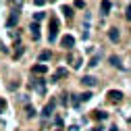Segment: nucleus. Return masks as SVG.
Masks as SVG:
<instances>
[{
  "label": "nucleus",
  "instance_id": "f257e3e1",
  "mask_svg": "<svg viewBox=\"0 0 131 131\" xmlns=\"http://www.w3.org/2000/svg\"><path fill=\"white\" fill-rule=\"evenodd\" d=\"M58 38V19L56 17H50V27H48V42L54 44Z\"/></svg>",
  "mask_w": 131,
  "mask_h": 131
},
{
  "label": "nucleus",
  "instance_id": "f03ea898",
  "mask_svg": "<svg viewBox=\"0 0 131 131\" xmlns=\"http://www.w3.org/2000/svg\"><path fill=\"white\" fill-rule=\"evenodd\" d=\"M54 108H56V100H50V102L44 106L42 117H44V119H50V117H52V112H54Z\"/></svg>",
  "mask_w": 131,
  "mask_h": 131
},
{
  "label": "nucleus",
  "instance_id": "7ed1b4c3",
  "mask_svg": "<svg viewBox=\"0 0 131 131\" xmlns=\"http://www.w3.org/2000/svg\"><path fill=\"white\" fill-rule=\"evenodd\" d=\"M31 88H34L38 94H46V81L38 77V79H34V81H31Z\"/></svg>",
  "mask_w": 131,
  "mask_h": 131
},
{
  "label": "nucleus",
  "instance_id": "20e7f679",
  "mask_svg": "<svg viewBox=\"0 0 131 131\" xmlns=\"http://www.w3.org/2000/svg\"><path fill=\"white\" fill-rule=\"evenodd\" d=\"M106 98H108V102H121L123 100V92H119V90H110L108 94H106Z\"/></svg>",
  "mask_w": 131,
  "mask_h": 131
},
{
  "label": "nucleus",
  "instance_id": "39448f33",
  "mask_svg": "<svg viewBox=\"0 0 131 131\" xmlns=\"http://www.w3.org/2000/svg\"><path fill=\"white\" fill-rule=\"evenodd\" d=\"M60 44H62L64 50H73V46H75V38H73V36H62Z\"/></svg>",
  "mask_w": 131,
  "mask_h": 131
},
{
  "label": "nucleus",
  "instance_id": "423d86ee",
  "mask_svg": "<svg viewBox=\"0 0 131 131\" xmlns=\"http://www.w3.org/2000/svg\"><path fill=\"white\" fill-rule=\"evenodd\" d=\"M67 60L71 62V67H73V69H79V67H81V62H83V60H81V58H79L77 54H73V52H69Z\"/></svg>",
  "mask_w": 131,
  "mask_h": 131
},
{
  "label": "nucleus",
  "instance_id": "0eeeda50",
  "mask_svg": "<svg viewBox=\"0 0 131 131\" xmlns=\"http://www.w3.org/2000/svg\"><path fill=\"white\" fill-rule=\"evenodd\" d=\"M29 31H31V38H34V42H38V40H40V23L31 21V25H29Z\"/></svg>",
  "mask_w": 131,
  "mask_h": 131
},
{
  "label": "nucleus",
  "instance_id": "6e6552de",
  "mask_svg": "<svg viewBox=\"0 0 131 131\" xmlns=\"http://www.w3.org/2000/svg\"><path fill=\"white\" fill-rule=\"evenodd\" d=\"M31 73H34V75H46V73H48V67L42 64V62H38V64L31 67Z\"/></svg>",
  "mask_w": 131,
  "mask_h": 131
},
{
  "label": "nucleus",
  "instance_id": "1a4fd4ad",
  "mask_svg": "<svg viewBox=\"0 0 131 131\" xmlns=\"http://www.w3.org/2000/svg\"><path fill=\"white\" fill-rule=\"evenodd\" d=\"M17 23H19V10H13L10 17L6 19V27H15Z\"/></svg>",
  "mask_w": 131,
  "mask_h": 131
},
{
  "label": "nucleus",
  "instance_id": "9d476101",
  "mask_svg": "<svg viewBox=\"0 0 131 131\" xmlns=\"http://www.w3.org/2000/svg\"><path fill=\"white\" fill-rule=\"evenodd\" d=\"M62 77H67V69H64V67H60V69L50 77V83H56V81H58V79H62Z\"/></svg>",
  "mask_w": 131,
  "mask_h": 131
},
{
  "label": "nucleus",
  "instance_id": "9b49d317",
  "mask_svg": "<svg viewBox=\"0 0 131 131\" xmlns=\"http://www.w3.org/2000/svg\"><path fill=\"white\" fill-rule=\"evenodd\" d=\"M81 83L88 85V88H94V85L98 83V79H96V77H92V75H83V77H81Z\"/></svg>",
  "mask_w": 131,
  "mask_h": 131
},
{
  "label": "nucleus",
  "instance_id": "f8f14e48",
  "mask_svg": "<svg viewBox=\"0 0 131 131\" xmlns=\"http://www.w3.org/2000/svg\"><path fill=\"white\" fill-rule=\"evenodd\" d=\"M92 117H94L96 121H106V119H108V114H106L104 110H100V108H96V110L92 112Z\"/></svg>",
  "mask_w": 131,
  "mask_h": 131
},
{
  "label": "nucleus",
  "instance_id": "ddd939ff",
  "mask_svg": "<svg viewBox=\"0 0 131 131\" xmlns=\"http://www.w3.org/2000/svg\"><path fill=\"white\" fill-rule=\"evenodd\" d=\"M119 38H121L119 29H117V27H110V29H108V40H110V42H119Z\"/></svg>",
  "mask_w": 131,
  "mask_h": 131
},
{
  "label": "nucleus",
  "instance_id": "4468645a",
  "mask_svg": "<svg viewBox=\"0 0 131 131\" xmlns=\"http://www.w3.org/2000/svg\"><path fill=\"white\" fill-rule=\"evenodd\" d=\"M110 6H112V4H110V0H102V6H100V13L104 15V17H106V15L110 13Z\"/></svg>",
  "mask_w": 131,
  "mask_h": 131
},
{
  "label": "nucleus",
  "instance_id": "2eb2a0df",
  "mask_svg": "<svg viewBox=\"0 0 131 131\" xmlns=\"http://www.w3.org/2000/svg\"><path fill=\"white\" fill-rule=\"evenodd\" d=\"M108 62L112 64V67H117V69H123V62H121V58H119V56H114V54L108 58Z\"/></svg>",
  "mask_w": 131,
  "mask_h": 131
},
{
  "label": "nucleus",
  "instance_id": "dca6fc26",
  "mask_svg": "<svg viewBox=\"0 0 131 131\" xmlns=\"http://www.w3.org/2000/svg\"><path fill=\"white\" fill-rule=\"evenodd\" d=\"M98 62H100V54H92V58H90V64H88V67H98Z\"/></svg>",
  "mask_w": 131,
  "mask_h": 131
},
{
  "label": "nucleus",
  "instance_id": "f3484780",
  "mask_svg": "<svg viewBox=\"0 0 131 131\" xmlns=\"http://www.w3.org/2000/svg\"><path fill=\"white\" fill-rule=\"evenodd\" d=\"M50 56H52V54H50V50H44V52H40V60H42V62L50 60Z\"/></svg>",
  "mask_w": 131,
  "mask_h": 131
},
{
  "label": "nucleus",
  "instance_id": "a211bd4d",
  "mask_svg": "<svg viewBox=\"0 0 131 131\" xmlns=\"http://www.w3.org/2000/svg\"><path fill=\"white\" fill-rule=\"evenodd\" d=\"M62 13L67 15V19H71V17H73V6H67V4H64V6H62Z\"/></svg>",
  "mask_w": 131,
  "mask_h": 131
},
{
  "label": "nucleus",
  "instance_id": "6ab92c4d",
  "mask_svg": "<svg viewBox=\"0 0 131 131\" xmlns=\"http://www.w3.org/2000/svg\"><path fill=\"white\" fill-rule=\"evenodd\" d=\"M79 100H81V102H88V100H92V92H83V94L79 96Z\"/></svg>",
  "mask_w": 131,
  "mask_h": 131
},
{
  "label": "nucleus",
  "instance_id": "aec40b11",
  "mask_svg": "<svg viewBox=\"0 0 131 131\" xmlns=\"http://www.w3.org/2000/svg\"><path fill=\"white\" fill-rule=\"evenodd\" d=\"M25 112H27V117H34V114H36V108L31 106V104H25Z\"/></svg>",
  "mask_w": 131,
  "mask_h": 131
},
{
  "label": "nucleus",
  "instance_id": "412c9836",
  "mask_svg": "<svg viewBox=\"0 0 131 131\" xmlns=\"http://www.w3.org/2000/svg\"><path fill=\"white\" fill-rule=\"evenodd\" d=\"M44 17H46V13H42V10H38V13L34 15V21H36V23H40V21H42Z\"/></svg>",
  "mask_w": 131,
  "mask_h": 131
},
{
  "label": "nucleus",
  "instance_id": "4be33fe9",
  "mask_svg": "<svg viewBox=\"0 0 131 131\" xmlns=\"http://www.w3.org/2000/svg\"><path fill=\"white\" fill-rule=\"evenodd\" d=\"M23 52H25V50H23V46H17V50H15V54H13V56H15V58H21V56H23Z\"/></svg>",
  "mask_w": 131,
  "mask_h": 131
},
{
  "label": "nucleus",
  "instance_id": "5701e85b",
  "mask_svg": "<svg viewBox=\"0 0 131 131\" xmlns=\"http://www.w3.org/2000/svg\"><path fill=\"white\" fill-rule=\"evenodd\" d=\"M71 98H73V100H71V104H73V106L77 108V106L81 104V100H79V96H71Z\"/></svg>",
  "mask_w": 131,
  "mask_h": 131
},
{
  "label": "nucleus",
  "instance_id": "b1692460",
  "mask_svg": "<svg viewBox=\"0 0 131 131\" xmlns=\"http://www.w3.org/2000/svg\"><path fill=\"white\" fill-rule=\"evenodd\" d=\"M83 6H85L83 0H75V8H83Z\"/></svg>",
  "mask_w": 131,
  "mask_h": 131
},
{
  "label": "nucleus",
  "instance_id": "393cba45",
  "mask_svg": "<svg viewBox=\"0 0 131 131\" xmlns=\"http://www.w3.org/2000/svg\"><path fill=\"white\" fill-rule=\"evenodd\" d=\"M125 17H127V21H131V4H129L127 10H125Z\"/></svg>",
  "mask_w": 131,
  "mask_h": 131
},
{
  "label": "nucleus",
  "instance_id": "a878e982",
  "mask_svg": "<svg viewBox=\"0 0 131 131\" xmlns=\"http://www.w3.org/2000/svg\"><path fill=\"white\" fill-rule=\"evenodd\" d=\"M54 125L60 129V125H62V119H60V117H56V119H54Z\"/></svg>",
  "mask_w": 131,
  "mask_h": 131
},
{
  "label": "nucleus",
  "instance_id": "bb28decb",
  "mask_svg": "<svg viewBox=\"0 0 131 131\" xmlns=\"http://www.w3.org/2000/svg\"><path fill=\"white\" fill-rule=\"evenodd\" d=\"M60 104H69V98H67V94H62V100H60Z\"/></svg>",
  "mask_w": 131,
  "mask_h": 131
},
{
  "label": "nucleus",
  "instance_id": "cd10ccee",
  "mask_svg": "<svg viewBox=\"0 0 131 131\" xmlns=\"http://www.w3.org/2000/svg\"><path fill=\"white\" fill-rule=\"evenodd\" d=\"M2 108H6V100H4V98H0V110H2Z\"/></svg>",
  "mask_w": 131,
  "mask_h": 131
},
{
  "label": "nucleus",
  "instance_id": "c85d7f7f",
  "mask_svg": "<svg viewBox=\"0 0 131 131\" xmlns=\"http://www.w3.org/2000/svg\"><path fill=\"white\" fill-rule=\"evenodd\" d=\"M34 2H36L38 6H44V4H46V0H34Z\"/></svg>",
  "mask_w": 131,
  "mask_h": 131
},
{
  "label": "nucleus",
  "instance_id": "c756f323",
  "mask_svg": "<svg viewBox=\"0 0 131 131\" xmlns=\"http://www.w3.org/2000/svg\"><path fill=\"white\" fill-rule=\"evenodd\" d=\"M92 131H104V129H102V125H98V127H94Z\"/></svg>",
  "mask_w": 131,
  "mask_h": 131
},
{
  "label": "nucleus",
  "instance_id": "7c9ffc66",
  "mask_svg": "<svg viewBox=\"0 0 131 131\" xmlns=\"http://www.w3.org/2000/svg\"><path fill=\"white\" fill-rule=\"evenodd\" d=\"M13 2L17 4V6H21V4H23V0H13Z\"/></svg>",
  "mask_w": 131,
  "mask_h": 131
},
{
  "label": "nucleus",
  "instance_id": "2f4dec72",
  "mask_svg": "<svg viewBox=\"0 0 131 131\" xmlns=\"http://www.w3.org/2000/svg\"><path fill=\"white\" fill-rule=\"evenodd\" d=\"M56 131H64V129H56Z\"/></svg>",
  "mask_w": 131,
  "mask_h": 131
},
{
  "label": "nucleus",
  "instance_id": "473e14b6",
  "mask_svg": "<svg viewBox=\"0 0 131 131\" xmlns=\"http://www.w3.org/2000/svg\"><path fill=\"white\" fill-rule=\"evenodd\" d=\"M50 2H52V0H50Z\"/></svg>",
  "mask_w": 131,
  "mask_h": 131
}]
</instances>
